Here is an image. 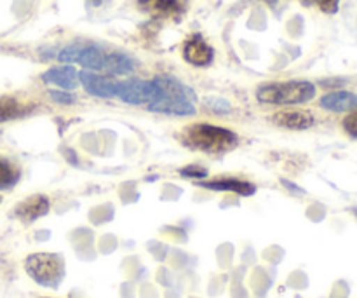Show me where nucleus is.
Returning <instances> with one entry per match:
<instances>
[{
	"label": "nucleus",
	"instance_id": "obj_1",
	"mask_svg": "<svg viewBox=\"0 0 357 298\" xmlns=\"http://www.w3.org/2000/svg\"><path fill=\"white\" fill-rule=\"evenodd\" d=\"M180 140L183 145L204 152H227L237 143V136L230 129L211 124L188 126L180 133Z\"/></svg>",
	"mask_w": 357,
	"mask_h": 298
},
{
	"label": "nucleus",
	"instance_id": "obj_2",
	"mask_svg": "<svg viewBox=\"0 0 357 298\" xmlns=\"http://www.w3.org/2000/svg\"><path fill=\"white\" fill-rule=\"evenodd\" d=\"M159 82L162 86L164 96L159 101L150 103L149 110L167 115H181V117L195 114V107L190 101L194 93L190 89H187L173 77H159Z\"/></svg>",
	"mask_w": 357,
	"mask_h": 298
},
{
	"label": "nucleus",
	"instance_id": "obj_3",
	"mask_svg": "<svg viewBox=\"0 0 357 298\" xmlns=\"http://www.w3.org/2000/svg\"><path fill=\"white\" fill-rule=\"evenodd\" d=\"M316 96V87L303 80H291V82H279L264 86L258 89L257 98L261 103L268 105H296L307 103Z\"/></svg>",
	"mask_w": 357,
	"mask_h": 298
},
{
	"label": "nucleus",
	"instance_id": "obj_4",
	"mask_svg": "<svg viewBox=\"0 0 357 298\" xmlns=\"http://www.w3.org/2000/svg\"><path fill=\"white\" fill-rule=\"evenodd\" d=\"M26 272L38 285L56 288L65 276V262L54 253H33L24 262Z\"/></svg>",
	"mask_w": 357,
	"mask_h": 298
},
{
	"label": "nucleus",
	"instance_id": "obj_5",
	"mask_svg": "<svg viewBox=\"0 0 357 298\" xmlns=\"http://www.w3.org/2000/svg\"><path fill=\"white\" fill-rule=\"evenodd\" d=\"M117 96L129 105L153 103L164 96V91L159 82V77L153 80L129 79L117 84Z\"/></svg>",
	"mask_w": 357,
	"mask_h": 298
},
{
	"label": "nucleus",
	"instance_id": "obj_6",
	"mask_svg": "<svg viewBox=\"0 0 357 298\" xmlns=\"http://www.w3.org/2000/svg\"><path fill=\"white\" fill-rule=\"evenodd\" d=\"M58 59L61 63H80L84 68L89 70H105L107 54L96 45H68L59 51Z\"/></svg>",
	"mask_w": 357,
	"mask_h": 298
},
{
	"label": "nucleus",
	"instance_id": "obj_7",
	"mask_svg": "<svg viewBox=\"0 0 357 298\" xmlns=\"http://www.w3.org/2000/svg\"><path fill=\"white\" fill-rule=\"evenodd\" d=\"M79 80L82 82L84 89L89 94L98 98H114L117 96V84L114 79H108L107 75H100V73H89L80 72Z\"/></svg>",
	"mask_w": 357,
	"mask_h": 298
},
{
	"label": "nucleus",
	"instance_id": "obj_8",
	"mask_svg": "<svg viewBox=\"0 0 357 298\" xmlns=\"http://www.w3.org/2000/svg\"><path fill=\"white\" fill-rule=\"evenodd\" d=\"M49 199L45 195H31L16 206V216L24 223L35 222L49 211Z\"/></svg>",
	"mask_w": 357,
	"mask_h": 298
},
{
	"label": "nucleus",
	"instance_id": "obj_9",
	"mask_svg": "<svg viewBox=\"0 0 357 298\" xmlns=\"http://www.w3.org/2000/svg\"><path fill=\"white\" fill-rule=\"evenodd\" d=\"M183 56L188 63L195 66H204L208 63H211L213 59V49L209 47L208 42L201 37V35H195L190 40L187 42L183 49Z\"/></svg>",
	"mask_w": 357,
	"mask_h": 298
},
{
	"label": "nucleus",
	"instance_id": "obj_10",
	"mask_svg": "<svg viewBox=\"0 0 357 298\" xmlns=\"http://www.w3.org/2000/svg\"><path fill=\"white\" fill-rule=\"evenodd\" d=\"M44 82L54 84V86L63 87V89H75L79 86V73L72 66H56V68L47 70L42 75Z\"/></svg>",
	"mask_w": 357,
	"mask_h": 298
},
{
	"label": "nucleus",
	"instance_id": "obj_11",
	"mask_svg": "<svg viewBox=\"0 0 357 298\" xmlns=\"http://www.w3.org/2000/svg\"><path fill=\"white\" fill-rule=\"evenodd\" d=\"M321 107L331 112H351L357 108V96L349 91H335L323 96Z\"/></svg>",
	"mask_w": 357,
	"mask_h": 298
},
{
	"label": "nucleus",
	"instance_id": "obj_12",
	"mask_svg": "<svg viewBox=\"0 0 357 298\" xmlns=\"http://www.w3.org/2000/svg\"><path fill=\"white\" fill-rule=\"evenodd\" d=\"M274 122L286 129H307L314 124V117L309 112H279L274 115Z\"/></svg>",
	"mask_w": 357,
	"mask_h": 298
},
{
	"label": "nucleus",
	"instance_id": "obj_13",
	"mask_svg": "<svg viewBox=\"0 0 357 298\" xmlns=\"http://www.w3.org/2000/svg\"><path fill=\"white\" fill-rule=\"evenodd\" d=\"M201 187L209 188V191H223V192H236L239 195H253L257 192L255 185L248 184V181L232 180V178H225V180H215V181H202L199 184Z\"/></svg>",
	"mask_w": 357,
	"mask_h": 298
},
{
	"label": "nucleus",
	"instance_id": "obj_14",
	"mask_svg": "<svg viewBox=\"0 0 357 298\" xmlns=\"http://www.w3.org/2000/svg\"><path fill=\"white\" fill-rule=\"evenodd\" d=\"M139 6L157 16H173L181 9L180 0H139Z\"/></svg>",
	"mask_w": 357,
	"mask_h": 298
},
{
	"label": "nucleus",
	"instance_id": "obj_15",
	"mask_svg": "<svg viewBox=\"0 0 357 298\" xmlns=\"http://www.w3.org/2000/svg\"><path fill=\"white\" fill-rule=\"evenodd\" d=\"M136 68L135 59L129 56L122 54V52H110L107 54V63H105V70L112 73H131Z\"/></svg>",
	"mask_w": 357,
	"mask_h": 298
},
{
	"label": "nucleus",
	"instance_id": "obj_16",
	"mask_svg": "<svg viewBox=\"0 0 357 298\" xmlns=\"http://www.w3.org/2000/svg\"><path fill=\"white\" fill-rule=\"evenodd\" d=\"M20 180V171L6 159H0V191H9Z\"/></svg>",
	"mask_w": 357,
	"mask_h": 298
},
{
	"label": "nucleus",
	"instance_id": "obj_17",
	"mask_svg": "<svg viewBox=\"0 0 357 298\" xmlns=\"http://www.w3.org/2000/svg\"><path fill=\"white\" fill-rule=\"evenodd\" d=\"M16 114V101L14 100H6L0 101V121L2 119H9Z\"/></svg>",
	"mask_w": 357,
	"mask_h": 298
},
{
	"label": "nucleus",
	"instance_id": "obj_18",
	"mask_svg": "<svg viewBox=\"0 0 357 298\" xmlns=\"http://www.w3.org/2000/svg\"><path fill=\"white\" fill-rule=\"evenodd\" d=\"M51 100L56 103L70 105L75 101V96L72 93H66V91H51Z\"/></svg>",
	"mask_w": 357,
	"mask_h": 298
},
{
	"label": "nucleus",
	"instance_id": "obj_19",
	"mask_svg": "<svg viewBox=\"0 0 357 298\" xmlns=\"http://www.w3.org/2000/svg\"><path fill=\"white\" fill-rule=\"evenodd\" d=\"M208 105L215 112H220V114H227V112L232 110V107L225 100H215V98H211V100H208Z\"/></svg>",
	"mask_w": 357,
	"mask_h": 298
},
{
	"label": "nucleus",
	"instance_id": "obj_20",
	"mask_svg": "<svg viewBox=\"0 0 357 298\" xmlns=\"http://www.w3.org/2000/svg\"><path fill=\"white\" fill-rule=\"evenodd\" d=\"M344 128L347 129L349 135H352L354 138H357V112H354V114H351L347 119H345Z\"/></svg>",
	"mask_w": 357,
	"mask_h": 298
},
{
	"label": "nucleus",
	"instance_id": "obj_21",
	"mask_svg": "<svg viewBox=\"0 0 357 298\" xmlns=\"http://www.w3.org/2000/svg\"><path fill=\"white\" fill-rule=\"evenodd\" d=\"M316 2L319 3V7L324 10V13H330V14L337 13L338 0H316Z\"/></svg>",
	"mask_w": 357,
	"mask_h": 298
},
{
	"label": "nucleus",
	"instance_id": "obj_22",
	"mask_svg": "<svg viewBox=\"0 0 357 298\" xmlns=\"http://www.w3.org/2000/svg\"><path fill=\"white\" fill-rule=\"evenodd\" d=\"M181 174H183V177H206V174H208V171H204V170H192V167H187V170H183L181 171Z\"/></svg>",
	"mask_w": 357,
	"mask_h": 298
}]
</instances>
